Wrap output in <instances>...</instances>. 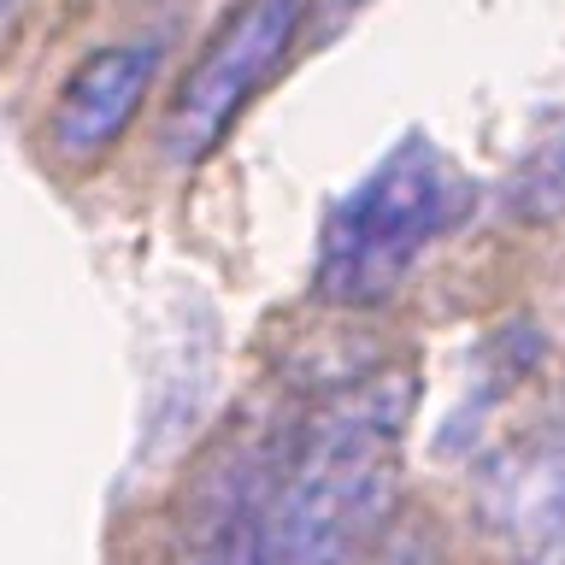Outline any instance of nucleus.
Masks as SVG:
<instances>
[{
  "instance_id": "f257e3e1",
  "label": "nucleus",
  "mask_w": 565,
  "mask_h": 565,
  "mask_svg": "<svg viewBox=\"0 0 565 565\" xmlns=\"http://www.w3.org/2000/svg\"><path fill=\"white\" fill-rule=\"evenodd\" d=\"M406 413V371H371L259 441L242 565H365L377 554L401 494Z\"/></svg>"
},
{
  "instance_id": "f03ea898",
  "label": "nucleus",
  "mask_w": 565,
  "mask_h": 565,
  "mask_svg": "<svg viewBox=\"0 0 565 565\" xmlns=\"http://www.w3.org/2000/svg\"><path fill=\"white\" fill-rule=\"evenodd\" d=\"M466 183L436 141L406 136L360 189H348L318 242V295L335 307H371L395 295L413 265L466 212Z\"/></svg>"
},
{
  "instance_id": "7ed1b4c3",
  "label": "nucleus",
  "mask_w": 565,
  "mask_h": 565,
  "mask_svg": "<svg viewBox=\"0 0 565 565\" xmlns=\"http://www.w3.org/2000/svg\"><path fill=\"white\" fill-rule=\"evenodd\" d=\"M300 12L307 0H247L230 24L212 35V47L194 60L183 77L166 118V148L177 166H194L224 141V130L236 124V113L254 100V88L277 71V60L289 53Z\"/></svg>"
},
{
  "instance_id": "20e7f679",
  "label": "nucleus",
  "mask_w": 565,
  "mask_h": 565,
  "mask_svg": "<svg viewBox=\"0 0 565 565\" xmlns=\"http://www.w3.org/2000/svg\"><path fill=\"white\" fill-rule=\"evenodd\" d=\"M477 507L512 565H565V406L519 424L483 459Z\"/></svg>"
},
{
  "instance_id": "39448f33",
  "label": "nucleus",
  "mask_w": 565,
  "mask_h": 565,
  "mask_svg": "<svg viewBox=\"0 0 565 565\" xmlns=\"http://www.w3.org/2000/svg\"><path fill=\"white\" fill-rule=\"evenodd\" d=\"M153 71H159L153 42H118L106 53H88L60 88V100H53V118H47L53 153L71 159V166H95L124 136V124L136 118L141 95L153 88Z\"/></svg>"
},
{
  "instance_id": "423d86ee",
  "label": "nucleus",
  "mask_w": 565,
  "mask_h": 565,
  "mask_svg": "<svg viewBox=\"0 0 565 565\" xmlns=\"http://www.w3.org/2000/svg\"><path fill=\"white\" fill-rule=\"evenodd\" d=\"M365 565H441V547H436V530L430 524H406V530H388L377 542V554Z\"/></svg>"
},
{
  "instance_id": "0eeeda50",
  "label": "nucleus",
  "mask_w": 565,
  "mask_h": 565,
  "mask_svg": "<svg viewBox=\"0 0 565 565\" xmlns=\"http://www.w3.org/2000/svg\"><path fill=\"white\" fill-rule=\"evenodd\" d=\"M18 7H24V0H0V24H7V18H12Z\"/></svg>"
}]
</instances>
